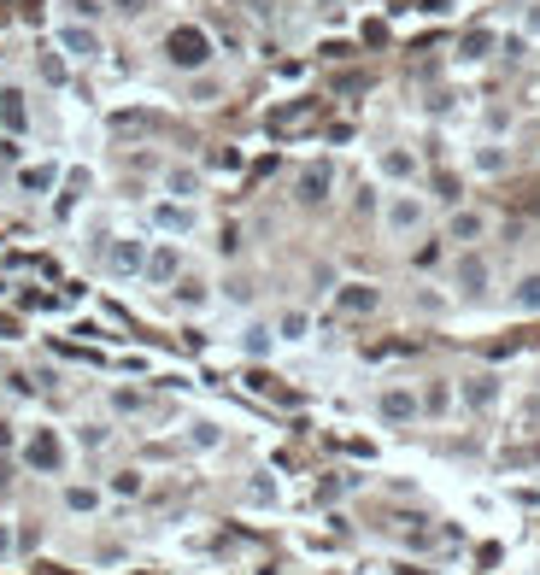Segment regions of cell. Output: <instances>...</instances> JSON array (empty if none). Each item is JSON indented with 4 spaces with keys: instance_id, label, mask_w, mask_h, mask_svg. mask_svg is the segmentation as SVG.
<instances>
[{
    "instance_id": "1",
    "label": "cell",
    "mask_w": 540,
    "mask_h": 575,
    "mask_svg": "<svg viewBox=\"0 0 540 575\" xmlns=\"http://www.w3.org/2000/svg\"><path fill=\"white\" fill-rule=\"evenodd\" d=\"M429 229V200L417 189H394L382 200V235L388 241H411V235Z\"/></svg>"
},
{
    "instance_id": "2",
    "label": "cell",
    "mask_w": 540,
    "mask_h": 575,
    "mask_svg": "<svg viewBox=\"0 0 540 575\" xmlns=\"http://www.w3.org/2000/svg\"><path fill=\"white\" fill-rule=\"evenodd\" d=\"M147 218H153L159 241H188V235L200 229V206H188V200H165V194L147 206Z\"/></svg>"
},
{
    "instance_id": "3",
    "label": "cell",
    "mask_w": 540,
    "mask_h": 575,
    "mask_svg": "<svg viewBox=\"0 0 540 575\" xmlns=\"http://www.w3.org/2000/svg\"><path fill=\"white\" fill-rule=\"evenodd\" d=\"M452 294H458V299H487V294H494V265H487V253L464 247L458 265H452Z\"/></svg>"
},
{
    "instance_id": "4",
    "label": "cell",
    "mask_w": 540,
    "mask_h": 575,
    "mask_svg": "<svg viewBox=\"0 0 540 575\" xmlns=\"http://www.w3.org/2000/svg\"><path fill=\"white\" fill-rule=\"evenodd\" d=\"M165 59H171L177 71H200V65L211 59V35L200 30V24H182V30L165 35Z\"/></svg>"
},
{
    "instance_id": "5",
    "label": "cell",
    "mask_w": 540,
    "mask_h": 575,
    "mask_svg": "<svg viewBox=\"0 0 540 575\" xmlns=\"http://www.w3.org/2000/svg\"><path fill=\"white\" fill-rule=\"evenodd\" d=\"M54 47L71 59V65H94V59L106 54L100 30H94V24H77V18H71V24H59V30H54Z\"/></svg>"
},
{
    "instance_id": "6",
    "label": "cell",
    "mask_w": 540,
    "mask_h": 575,
    "mask_svg": "<svg viewBox=\"0 0 540 575\" xmlns=\"http://www.w3.org/2000/svg\"><path fill=\"white\" fill-rule=\"evenodd\" d=\"M376 417L394 423V429H406V423L423 417V394H417V387H406V382L382 387V394H376Z\"/></svg>"
},
{
    "instance_id": "7",
    "label": "cell",
    "mask_w": 540,
    "mask_h": 575,
    "mask_svg": "<svg viewBox=\"0 0 540 575\" xmlns=\"http://www.w3.org/2000/svg\"><path fill=\"white\" fill-rule=\"evenodd\" d=\"M177 277H182V247L177 241H147L142 282L147 288H177Z\"/></svg>"
},
{
    "instance_id": "8",
    "label": "cell",
    "mask_w": 540,
    "mask_h": 575,
    "mask_svg": "<svg viewBox=\"0 0 540 575\" xmlns=\"http://www.w3.org/2000/svg\"><path fill=\"white\" fill-rule=\"evenodd\" d=\"M142 265H147V241H142V235H118V241L106 247V277L142 282Z\"/></svg>"
},
{
    "instance_id": "9",
    "label": "cell",
    "mask_w": 540,
    "mask_h": 575,
    "mask_svg": "<svg viewBox=\"0 0 540 575\" xmlns=\"http://www.w3.org/2000/svg\"><path fill=\"white\" fill-rule=\"evenodd\" d=\"M18 453H24L30 470H47V476L65 470V441H59V429H30V441H24Z\"/></svg>"
},
{
    "instance_id": "10",
    "label": "cell",
    "mask_w": 540,
    "mask_h": 575,
    "mask_svg": "<svg viewBox=\"0 0 540 575\" xmlns=\"http://www.w3.org/2000/svg\"><path fill=\"white\" fill-rule=\"evenodd\" d=\"M329 194H335V165L329 159H311V165L294 177V200L299 206H329Z\"/></svg>"
},
{
    "instance_id": "11",
    "label": "cell",
    "mask_w": 540,
    "mask_h": 575,
    "mask_svg": "<svg viewBox=\"0 0 540 575\" xmlns=\"http://www.w3.org/2000/svg\"><path fill=\"white\" fill-rule=\"evenodd\" d=\"M499 394H506V387H499L494 370H476V376H464V382H458V405H464V411H476V417H487V411L499 405Z\"/></svg>"
},
{
    "instance_id": "12",
    "label": "cell",
    "mask_w": 540,
    "mask_h": 575,
    "mask_svg": "<svg viewBox=\"0 0 540 575\" xmlns=\"http://www.w3.org/2000/svg\"><path fill=\"white\" fill-rule=\"evenodd\" d=\"M417 153H411V147H382V153H376V177H388L394 182V189H411V182H417Z\"/></svg>"
},
{
    "instance_id": "13",
    "label": "cell",
    "mask_w": 540,
    "mask_h": 575,
    "mask_svg": "<svg viewBox=\"0 0 540 575\" xmlns=\"http://www.w3.org/2000/svg\"><path fill=\"white\" fill-rule=\"evenodd\" d=\"M235 346H241V358H253V365H265L276 353V323L270 317H247L241 335H235Z\"/></svg>"
},
{
    "instance_id": "14",
    "label": "cell",
    "mask_w": 540,
    "mask_h": 575,
    "mask_svg": "<svg viewBox=\"0 0 540 575\" xmlns=\"http://www.w3.org/2000/svg\"><path fill=\"white\" fill-rule=\"evenodd\" d=\"M159 194H165V200H188V206H200V194H206V177H200L194 165H165V177H159Z\"/></svg>"
},
{
    "instance_id": "15",
    "label": "cell",
    "mask_w": 540,
    "mask_h": 575,
    "mask_svg": "<svg viewBox=\"0 0 540 575\" xmlns=\"http://www.w3.org/2000/svg\"><path fill=\"white\" fill-rule=\"evenodd\" d=\"M482 235H487V218H482V211H470V206H452V211H447V241H452V247H476Z\"/></svg>"
},
{
    "instance_id": "16",
    "label": "cell",
    "mask_w": 540,
    "mask_h": 575,
    "mask_svg": "<svg viewBox=\"0 0 540 575\" xmlns=\"http://www.w3.org/2000/svg\"><path fill=\"white\" fill-rule=\"evenodd\" d=\"M276 346H306L311 341V311L306 306H288V311H276Z\"/></svg>"
},
{
    "instance_id": "17",
    "label": "cell",
    "mask_w": 540,
    "mask_h": 575,
    "mask_svg": "<svg viewBox=\"0 0 540 575\" xmlns=\"http://www.w3.org/2000/svg\"><path fill=\"white\" fill-rule=\"evenodd\" d=\"M335 306H341L347 317H370V311L382 306V288H376V282H341V294H335Z\"/></svg>"
},
{
    "instance_id": "18",
    "label": "cell",
    "mask_w": 540,
    "mask_h": 575,
    "mask_svg": "<svg viewBox=\"0 0 540 575\" xmlns=\"http://www.w3.org/2000/svg\"><path fill=\"white\" fill-rule=\"evenodd\" d=\"M171 299H177L182 311H206V306H211V282H206V277H188V270H182L177 288H171Z\"/></svg>"
},
{
    "instance_id": "19",
    "label": "cell",
    "mask_w": 540,
    "mask_h": 575,
    "mask_svg": "<svg viewBox=\"0 0 540 575\" xmlns=\"http://www.w3.org/2000/svg\"><path fill=\"white\" fill-rule=\"evenodd\" d=\"M511 306H517L523 317H540V270H523V277L511 282Z\"/></svg>"
},
{
    "instance_id": "20",
    "label": "cell",
    "mask_w": 540,
    "mask_h": 575,
    "mask_svg": "<svg viewBox=\"0 0 540 575\" xmlns=\"http://www.w3.org/2000/svg\"><path fill=\"white\" fill-rule=\"evenodd\" d=\"M0 123H6V135L30 130V112H24V94L18 89H0Z\"/></svg>"
},
{
    "instance_id": "21",
    "label": "cell",
    "mask_w": 540,
    "mask_h": 575,
    "mask_svg": "<svg viewBox=\"0 0 540 575\" xmlns=\"http://www.w3.org/2000/svg\"><path fill=\"white\" fill-rule=\"evenodd\" d=\"M247 505H259V511H270V505H282V482L270 476V470H259L253 482H247Z\"/></svg>"
},
{
    "instance_id": "22",
    "label": "cell",
    "mask_w": 540,
    "mask_h": 575,
    "mask_svg": "<svg viewBox=\"0 0 540 575\" xmlns=\"http://www.w3.org/2000/svg\"><path fill=\"white\" fill-rule=\"evenodd\" d=\"M100 499H106V493H100V487H89V482H71V487H65V511H71V517H94Z\"/></svg>"
},
{
    "instance_id": "23",
    "label": "cell",
    "mask_w": 540,
    "mask_h": 575,
    "mask_svg": "<svg viewBox=\"0 0 540 575\" xmlns=\"http://www.w3.org/2000/svg\"><path fill=\"white\" fill-rule=\"evenodd\" d=\"M470 165H476V171H482V177H499V171H506V165H511V153H506V141H482V147H476V153H470Z\"/></svg>"
},
{
    "instance_id": "24",
    "label": "cell",
    "mask_w": 540,
    "mask_h": 575,
    "mask_svg": "<svg viewBox=\"0 0 540 575\" xmlns=\"http://www.w3.org/2000/svg\"><path fill=\"white\" fill-rule=\"evenodd\" d=\"M188 446H194V453H218L223 446V423H211V417L188 423Z\"/></svg>"
},
{
    "instance_id": "25",
    "label": "cell",
    "mask_w": 540,
    "mask_h": 575,
    "mask_svg": "<svg viewBox=\"0 0 540 575\" xmlns=\"http://www.w3.org/2000/svg\"><path fill=\"white\" fill-rule=\"evenodd\" d=\"M452 399H458V387H452V382H441V376H435L429 387H423V411H435V417H447V411H452Z\"/></svg>"
},
{
    "instance_id": "26",
    "label": "cell",
    "mask_w": 540,
    "mask_h": 575,
    "mask_svg": "<svg viewBox=\"0 0 540 575\" xmlns=\"http://www.w3.org/2000/svg\"><path fill=\"white\" fill-rule=\"evenodd\" d=\"M494 47H499L494 30H470V35H464V47H458V59H470V65H476V59H487Z\"/></svg>"
},
{
    "instance_id": "27",
    "label": "cell",
    "mask_w": 540,
    "mask_h": 575,
    "mask_svg": "<svg viewBox=\"0 0 540 575\" xmlns=\"http://www.w3.org/2000/svg\"><path fill=\"white\" fill-rule=\"evenodd\" d=\"M54 182H59V165H30L18 177V189H30V194H54Z\"/></svg>"
},
{
    "instance_id": "28",
    "label": "cell",
    "mask_w": 540,
    "mask_h": 575,
    "mask_svg": "<svg viewBox=\"0 0 540 575\" xmlns=\"http://www.w3.org/2000/svg\"><path fill=\"white\" fill-rule=\"evenodd\" d=\"M112 493H118V499H142L147 493V476H142V470H112Z\"/></svg>"
},
{
    "instance_id": "29",
    "label": "cell",
    "mask_w": 540,
    "mask_h": 575,
    "mask_svg": "<svg viewBox=\"0 0 540 575\" xmlns=\"http://www.w3.org/2000/svg\"><path fill=\"white\" fill-rule=\"evenodd\" d=\"M435 194H441V206H447V211H452V206H464L458 177H452V171H441V177H435Z\"/></svg>"
},
{
    "instance_id": "30",
    "label": "cell",
    "mask_w": 540,
    "mask_h": 575,
    "mask_svg": "<svg viewBox=\"0 0 540 575\" xmlns=\"http://www.w3.org/2000/svg\"><path fill=\"white\" fill-rule=\"evenodd\" d=\"M65 65H71V59L59 54V47H54V54H42V77L47 83H65Z\"/></svg>"
},
{
    "instance_id": "31",
    "label": "cell",
    "mask_w": 540,
    "mask_h": 575,
    "mask_svg": "<svg viewBox=\"0 0 540 575\" xmlns=\"http://www.w3.org/2000/svg\"><path fill=\"white\" fill-rule=\"evenodd\" d=\"M112 411H123V417L142 411V394H135V387H112Z\"/></svg>"
},
{
    "instance_id": "32",
    "label": "cell",
    "mask_w": 540,
    "mask_h": 575,
    "mask_svg": "<svg viewBox=\"0 0 540 575\" xmlns=\"http://www.w3.org/2000/svg\"><path fill=\"white\" fill-rule=\"evenodd\" d=\"M12 552H18V529H12V522H0V570L12 564Z\"/></svg>"
},
{
    "instance_id": "33",
    "label": "cell",
    "mask_w": 540,
    "mask_h": 575,
    "mask_svg": "<svg viewBox=\"0 0 540 575\" xmlns=\"http://www.w3.org/2000/svg\"><path fill=\"white\" fill-rule=\"evenodd\" d=\"M18 446V434H12V423H0V453H12Z\"/></svg>"
},
{
    "instance_id": "34",
    "label": "cell",
    "mask_w": 540,
    "mask_h": 575,
    "mask_svg": "<svg viewBox=\"0 0 540 575\" xmlns=\"http://www.w3.org/2000/svg\"><path fill=\"white\" fill-rule=\"evenodd\" d=\"M112 6H118V12H123V18H135V12H142V6H147V0H112Z\"/></svg>"
},
{
    "instance_id": "35",
    "label": "cell",
    "mask_w": 540,
    "mask_h": 575,
    "mask_svg": "<svg viewBox=\"0 0 540 575\" xmlns=\"http://www.w3.org/2000/svg\"><path fill=\"white\" fill-rule=\"evenodd\" d=\"M523 30H529V35H540V6H529V18H523Z\"/></svg>"
}]
</instances>
